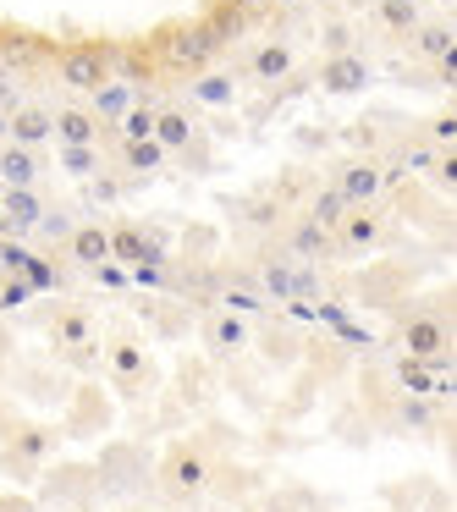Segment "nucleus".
<instances>
[{
    "label": "nucleus",
    "mask_w": 457,
    "mask_h": 512,
    "mask_svg": "<svg viewBox=\"0 0 457 512\" xmlns=\"http://www.w3.org/2000/svg\"><path fill=\"white\" fill-rule=\"evenodd\" d=\"M342 215H347V199H342L336 188H320V193L309 199V221L325 226V232H336V221H342Z\"/></svg>",
    "instance_id": "a211bd4d"
},
{
    "label": "nucleus",
    "mask_w": 457,
    "mask_h": 512,
    "mask_svg": "<svg viewBox=\"0 0 457 512\" xmlns=\"http://www.w3.org/2000/svg\"><path fill=\"white\" fill-rule=\"evenodd\" d=\"M331 243H336V248H347V254H364V248H375V243H380V215L369 210V204L347 210L342 221H336Z\"/></svg>",
    "instance_id": "423d86ee"
},
{
    "label": "nucleus",
    "mask_w": 457,
    "mask_h": 512,
    "mask_svg": "<svg viewBox=\"0 0 457 512\" xmlns=\"http://www.w3.org/2000/svg\"><path fill=\"white\" fill-rule=\"evenodd\" d=\"M61 83L67 89H83V94H94V89H105L111 83V56H105L100 45H72L67 56H61Z\"/></svg>",
    "instance_id": "f03ea898"
},
{
    "label": "nucleus",
    "mask_w": 457,
    "mask_h": 512,
    "mask_svg": "<svg viewBox=\"0 0 457 512\" xmlns=\"http://www.w3.org/2000/svg\"><path fill=\"white\" fill-rule=\"evenodd\" d=\"M402 166H408V171H435V149H402Z\"/></svg>",
    "instance_id": "cd10ccee"
},
{
    "label": "nucleus",
    "mask_w": 457,
    "mask_h": 512,
    "mask_svg": "<svg viewBox=\"0 0 457 512\" xmlns=\"http://www.w3.org/2000/svg\"><path fill=\"white\" fill-rule=\"evenodd\" d=\"M6 100H12V94H6V83H0V105H6Z\"/></svg>",
    "instance_id": "72a5a7b5"
},
{
    "label": "nucleus",
    "mask_w": 457,
    "mask_h": 512,
    "mask_svg": "<svg viewBox=\"0 0 457 512\" xmlns=\"http://www.w3.org/2000/svg\"><path fill=\"white\" fill-rule=\"evenodd\" d=\"M138 369H144V353L133 342H122L116 347V375H138Z\"/></svg>",
    "instance_id": "a878e982"
},
{
    "label": "nucleus",
    "mask_w": 457,
    "mask_h": 512,
    "mask_svg": "<svg viewBox=\"0 0 457 512\" xmlns=\"http://www.w3.org/2000/svg\"><path fill=\"white\" fill-rule=\"evenodd\" d=\"M116 133H122V144H138V138L155 133V111H144V105H127L122 122H116Z\"/></svg>",
    "instance_id": "412c9836"
},
{
    "label": "nucleus",
    "mask_w": 457,
    "mask_h": 512,
    "mask_svg": "<svg viewBox=\"0 0 457 512\" xmlns=\"http://www.w3.org/2000/svg\"><path fill=\"white\" fill-rule=\"evenodd\" d=\"M402 347H408V358H452V347H446V325L430 320V314H419V320L402 325Z\"/></svg>",
    "instance_id": "9d476101"
},
{
    "label": "nucleus",
    "mask_w": 457,
    "mask_h": 512,
    "mask_svg": "<svg viewBox=\"0 0 457 512\" xmlns=\"http://www.w3.org/2000/svg\"><path fill=\"white\" fill-rule=\"evenodd\" d=\"M50 111L45 105H17L12 116H6V144H23V149H39L50 144Z\"/></svg>",
    "instance_id": "1a4fd4ad"
},
{
    "label": "nucleus",
    "mask_w": 457,
    "mask_h": 512,
    "mask_svg": "<svg viewBox=\"0 0 457 512\" xmlns=\"http://www.w3.org/2000/svg\"><path fill=\"white\" fill-rule=\"evenodd\" d=\"M105 232H111V259H116V265H149V259H160V248L149 243L138 226L116 221V226H105Z\"/></svg>",
    "instance_id": "9b49d317"
},
{
    "label": "nucleus",
    "mask_w": 457,
    "mask_h": 512,
    "mask_svg": "<svg viewBox=\"0 0 457 512\" xmlns=\"http://www.w3.org/2000/svg\"><path fill=\"white\" fill-rule=\"evenodd\" d=\"M204 342H210L215 353H237V347L248 342V331H243V320H226V314H210V320H204Z\"/></svg>",
    "instance_id": "f3484780"
},
{
    "label": "nucleus",
    "mask_w": 457,
    "mask_h": 512,
    "mask_svg": "<svg viewBox=\"0 0 457 512\" xmlns=\"http://www.w3.org/2000/svg\"><path fill=\"white\" fill-rule=\"evenodd\" d=\"M160 160H166V149H160L155 138H138V144H122V166H127V171H155Z\"/></svg>",
    "instance_id": "aec40b11"
},
{
    "label": "nucleus",
    "mask_w": 457,
    "mask_h": 512,
    "mask_svg": "<svg viewBox=\"0 0 457 512\" xmlns=\"http://www.w3.org/2000/svg\"><path fill=\"white\" fill-rule=\"evenodd\" d=\"M413 45H419L424 61H435V67H441V61L452 56V28H446V23H430V28H419V34H413Z\"/></svg>",
    "instance_id": "6ab92c4d"
},
{
    "label": "nucleus",
    "mask_w": 457,
    "mask_h": 512,
    "mask_svg": "<svg viewBox=\"0 0 457 512\" xmlns=\"http://www.w3.org/2000/svg\"><path fill=\"white\" fill-rule=\"evenodd\" d=\"M100 116L89 111V105H61V111H50V133H56V144L67 149H94L100 144Z\"/></svg>",
    "instance_id": "7ed1b4c3"
},
{
    "label": "nucleus",
    "mask_w": 457,
    "mask_h": 512,
    "mask_svg": "<svg viewBox=\"0 0 457 512\" xmlns=\"http://www.w3.org/2000/svg\"><path fill=\"white\" fill-rule=\"evenodd\" d=\"M199 100L232 105V78H221V72H204V78H199Z\"/></svg>",
    "instance_id": "b1692460"
},
{
    "label": "nucleus",
    "mask_w": 457,
    "mask_h": 512,
    "mask_svg": "<svg viewBox=\"0 0 457 512\" xmlns=\"http://www.w3.org/2000/svg\"><path fill=\"white\" fill-rule=\"evenodd\" d=\"M0 512H28V507H23V501H12V507H6V501H0Z\"/></svg>",
    "instance_id": "473e14b6"
},
{
    "label": "nucleus",
    "mask_w": 457,
    "mask_h": 512,
    "mask_svg": "<svg viewBox=\"0 0 457 512\" xmlns=\"http://www.w3.org/2000/svg\"><path fill=\"white\" fill-rule=\"evenodd\" d=\"M204 479H210V468H204V457L193 452V446H177V452L166 457V490L171 496H199Z\"/></svg>",
    "instance_id": "6e6552de"
},
{
    "label": "nucleus",
    "mask_w": 457,
    "mask_h": 512,
    "mask_svg": "<svg viewBox=\"0 0 457 512\" xmlns=\"http://www.w3.org/2000/svg\"><path fill=\"white\" fill-rule=\"evenodd\" d=\"M226 309H259V298L243 287H226Z\"/></svg>",
    "instance_id": "c756f323"
},
{
    "label": "nucleus",
    "mask_w": 457,
    "mask_h": 512,
    "mask_svg": "<svg viewBox=\"0 0 457 512\" xmlns=\"http://www.w3.org/2000/svg\"><path fill=\"white\" fill-rule=\"evenodd\" d=\"M61 336H67V342H83V320H78V314H67V320H61Z\"/></svg>",
    "instance_id": "2f4dec72"
},
{
    "label": "nucleus",
    "mask_w": 457,
    "mask_h": 512,
    "mask_svg": "<svg viewBox=\"0 0 457 512\" xmlns=\"http://www.w3.org/2000/svg\"><path fill=\"white\" fill-rule=\"evenodd\" d=\"M248 72L254 78H265V83H281L292 72V45H281V39H265V45L248 56Z\"/></svg>",
    "instance_id": "4468645a"
},
{
    "label": "nucleus",
    "mask_w": 457,
    "mask_h": 512,
    "mask_svg": "<svg viewBox=\"0 0 457 512\" xmlns=\"http://www.w3.org/2000/svg\"><path fill=\"white\" fill-rule=\"evenodd\" d=\"M452 138H457V116L446 111L441 122H435V144H446V149H452Z\"/></svg>",
    "instance_id": "7c9ffc66"
},
{
    "label": "nucleus",
    "mask_w": 457,
    "mask_h": 512,
    "mask_svg": "<svg viewBox=\"0 0 457 512\" xmlns=\"http://www.w3.org/2000/svg\"><path fill=\"white\" fill-rule=\"evenodd\" d=\"M149 138H155L166 155H171V149H188L193 144V122L182 111H155V133H149Z\"/></svg>",
    "instance_id": "dca6fc26"
},
{
    "label": "nucleus",
    "mask_w": 457,
    "mask_h": 512,
    "mask_svg": "<svg viewBox=\"0 0 457 512\" xmlns=\"http://www.w3.org/2000/svg\"><path fill=\"white\" fill-rule=\"evenodd\" d=\"M287 243H292V254H298V259H325V254L336 248V243H331V232H325V226H314L309 215H303V221L287 232Z\"/></svg>",
    "instance_id": "2eb2a0df"
},
{
    "label": "nucleus",
    "mask_w": 457,
    "mask_h": 512,
    "mask_svg": "<svg viewBox=\"0 0 457 512\" xmlns=\"http://www.w3.org/2000/svg\"><path fill=\"white\" fill-rule=\"evenodd\" d=\"M435 182H441V188L452 193V182H457V160H452V149H446V160H435Z\"/></svg>",
    "instance_id": "c85d7f7f"
},
{
    "label": "nucleus",
    "mask_w": 457,
    "mask_h": 512,
    "mask_svg": "<svg viewBox=\"0 0 457 512\" xmlns=\"http://www.w3.org/2000/svg\"><path fill=\"white\" fill-rule=\"evenodd\" d=\"M45 221V199L34 188H6L0 193V232L6 237H23V232H39Z\"/></svg>",
    "instance_id": "20e7f679"
},
{
    "label": "nucleus",
    "mask_w": 457,
    "mask_h": 512,
    "mask_svg": "<svg viewBox=\"0 0 457 512\" xmlns=\"http://www.w3.org/2000/svg\"><path fill=\"white\" fill-rule=\"evenodd\" d=\"M61 171H67V177H94V171H100V144L94 149H67L61 144Z\"/></svg>",
    "instance_id": "4be33fe9"
},
{
    "label": "nucleus",
    "mask_w": 457,
    "mask_h": 512,
    "mask_svg": "<svg viewBox=\"0 0 457 512\" xmlns=\"http://www.w3.org/2000/svg\"><path fill=\"white\" fill-rule=\"evenodd\" d=\"M380 17L386 28H413V0H380Z\"/></svg>",
    "instance_id": "393cba45"
},
{
    "label": "nucleus",
    "mask_w": 457,
    "mask_h": 512,
    "mask_svg": "<svg viewBox=\"0 0 457 512\" xmlns=\"http://www.w3.org/2000/svg\"><path fill=\"white\" fill-rule=\"evenodd\" d=\"M320 83L331 94H353V89H364V83H369V67L358 56H347V50H336V56L320 67Z\"/></svg>",
    "instance_id": "f8f14e48"
},
{
    "label": "nucleus",
    "mask_w": 457,
    "mask_h": 512,
    "mask_svg": "<svg viewBox=\"0 0 457 512\" xmlns=\"http://www.w3.org/2000/svg\"><path fill=\"white\" fill-rule=\"evenodd\" d=\"M265 287L276 292V298H287L292 303V270L287 265H276V270H265Z\"/></svg>",
    "instance_id": "bb28decb"
},
{
    "label": "nucleus",
    "mask_w": 457,
    "mask_h": 512,
    "mask_svg": "<svg viewBox=\"0 0 457 512\" xmlns=\"http://www.w3.org/2000/svg\"><path fill=\"white\" fill-rule=\"evenodd\" d=\"M331 188L347 199V210H358V204H375V199H380V188H386V171H380L375 160H353V166L336 171Z\"/></svg>",
    "instance_id": "39448f33"
},
{
    "label": "nucleus",
    "mask_w": 457,
    "mask_h": 512,
    "mask_svg": "<svg viewBox=\"0 0 457 512\" xmlns=\"http://www.w3.org/2000/svg\"><path fill=\"white\" fill-rule=\"evenodd\" d=\"M221 28L215 23H188V28H177V34H166L160 39V67H171V72H204L215 61V50H221Z\"/></svg>",
    "instance_id": "f257e3e1"
},
{
    "label": "nucleus",
    "mask_w": 457,
    "mask_h": 512,
    "mask_svg": "<svg viewBox=\"0 0 457 512\" xmlns=\"http://www.w3.org/2000/svg\"><path fill=\"white\" fill-rule=\"evenodd\" d=\"M0 182L6 188H34L39 182V155L23 144H0Z\"/></svg>",
    "instance_id": "ddd939ff"
},
{
    "label": "nucleus",
    "mask_w": 457,
    "mask_h": 512,
    "mask_svg": "<svg viewBox=\"0 0 457 512\" xmlns=\"http://www.w3.org/2000/svg\"><path fill=\"white\" fill-rule=\"evenodd\" d=\"M0 72H6V45H0Z\"/></svg>",
    "instance_id": "f704fd0d"
},
{
    "label": "nucleus",
    "mask_w": 457,
    "mask_h": 512,
    "mask_svg": "<svg viewBox=\"0 0 457 512\" xmlns=\"http://www.w3.org/2000/svg\"><path fill=\"white\" fill-rule=\"evenodd\" d=\"M67 259H72V265H83V270L105 265V259H111V232H105L100 221L72 226V232H67Z\"/></svg>",
    "instance_id": "0eeeda50"
},
{
    "label": "nucleus",
    "mask_w": 457,
    "mask_h": 512,
    "mask_svg": "<svg viewBox=\"0 0 457 512\" xmlns=\"http://www.w3.org/2000/svg\"><path fill=\"white\" fill-rule=\"evenodd\" d=\"M89 111L100 116V122H105V116H122V111H127V89H122V83H105V89H94V105H89Z\"/></svg>",
    "instance_id": "5701e85b"
}]
</instances>
